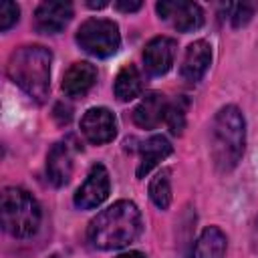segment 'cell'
I'll list each match as a JSON object with an SVG mask.
<instances>
[{
	"label": "cell",
	"mask_w": 258,
	"mask_h": 258,
	"mask_svg": "<svg viewBox=\"0 0 258 258\" xmlns=\"http://www.w3.org/2000/svg\"><path fill=\"white\" fill-rule=\"evenodd\" d=\"M141 234V214L133 202L121 200L99 212L87 230L89 242L99 250H117Z\"/></svg>",
	"instance_id": "1"
},
{
	"label": "cell",
	"mask_w": 258,
	"mask_h": 258,
	"mask_svg": "<svg viewBox=\"0 0 258 258\" xmlns=\"http://www.w3.org/2000/svg\"><path fill=\"white\" fill-rule=\"evenodd\" d=\"M50 258H60V256H50Z\"/></svg>",
	"instance_id": "27"
},
{
	"label": "cell",
	"mask_w": 258,
	"mask_h": 258,
	"mask_svg": "<svg viewBox=\"0 0 258 258\" xmlns=\"http://www.w3.org/2000/svg\"><path fill=\"white\" fill-rule=\"evenodd\" d=\"M117 258H145L141 252H125V254H119Z\"/></svg>",
	"instance_id": "24"
},
{
	"label": "cell",
	"mask_w": 258,
	"mask_h": 258,
	"mask_svg": "<svg viewBox=\"0 0 258 258\" xmlns=\"http://www.w3.org/2000/svg\"><path fill=\"white\" fill-rule=\"evenodd\" d=\"M109 189H111V181H109V173L105 165L95 163L87 179L75 194V206L81 210H93L109 198Z\"/></svg>",
	"instance_id": "7"
},
{
	"label": "cell",
	"mask_w": 258,
	"mask_h": 258,
	"mask_svg": "<svg viewBox=\"0 0 258 258\" xmlns=\"http://www.w3.org/2000/svg\"><path fill=\"white\" fill-rule=\"evenodd\" d=\"M95 81H97V69L91 62L81 60V62H73L64 71L60 87L69 97H83L91 91Z\"/></svg>",
	"instance_id": "13"
},
{
	"label": "cell",
	"mask_w": 258,
	"mask_h": 258,
	"mask_svg": "<svg viewBox=\"0 0 258 258\" xmlns=\"http://www.w3.org/2000/svg\"><path fill=\"white\" fill-rule=\"evenodd\" d=\"M159 18L167 20L179 32L198 30L204 24V12L200 4L187 0H161L155 6Z\"/></svg>",
	"instance_id": "6"
},
{
	"label": "cell",
	"mask_w": 258,
	"mask_h": 258,
	"mask_svg": "<svg viewBox=\"0 0 258 258\" xmlns=\"http://www.w3.org/2000/svg\"><path fill=\"white\" fill-rule=\"evenodd\" d=\"M115 8L121 10V12H135V10L141 8V2L139 0H133V2H129V0H117L115 2Z\"/></svg>",
	"instance_id": "23"
},
{
	"label": "cell",
	"mask_w": 258,
	"mask_h": 258,
	"mask_svg": "<svg viewBox=\"0 0 258 258\" xmlns=\"http://www.w3.org/2000/svg\"><path fill=\"white\" fill-rule=\"evenodd\" d=\"M226 246H228L226 234L220 228L210 226L200 234V238L194 246V256L191 258H224L226 256Z\"/></svg>",
	"instance_id": "16"
},
{
	"label": "cell",
	"mask_w": 258,
	"mask_h": 258,
	"mask_svg": "<svg viewBox=\"0 0 258 258\" xmlns=\"http://www.w3.org/2000/svg\"><path fill=\"white\" fill-rule=\"evenodd\" d=\"M113 91H115V97L119 101H131V99H135V97L141 95V91H143V79H141V73L137 71L135 64H125L117 73Z\"/></svg>",
	"instance_id": "17"
},
{
	"label": "cell",
	"mask_w": 258,
	"mask_h": 258,
	"mask_svg": "<svg viewBox=\"0 0 258 258\" xmlns=\"http://www.w3.org/2000/svg\"><path fill=\"white\" fill-rule=\"evenodd\" d=\"M52 54L40 44L16 48L8 58V77L34 101L44 103L50 91Z\"/></svg>",
	"instance_id": "2"
},
{
	"label": "cell",
	"mask_w": 258,
	"mask_h": 258,
	"mask_svg": "<svg viewBox=\"0 0 258 258\" xmlns=\"http://www.w3.org/2000/svg\"><path fill=\"white\" fill-rule=\"evenodd\" d=\"M18 14H20V8L10 2V0H4L0 4V30H8L12 28L16 22H18Z\"/></svg>",
	"instance_id": "21"
},
{
	"label": "cell",
	"mask_w": 258,
	"mask_h": 258,
	"mask_svg": "<svg viewBox=\"0 0 258 258\" xmlns=\"http://www.w3.org/2000/svg\"><path fill=\"white\" fill-rule=\"evenodd\" d=\"M2 226L14 238H30L40 226V206L22 187H4Z\"/></svg>",
	"instance_id": "4"
},
{
	"label": "cell",
	"mask_w": 258,
	"mask_h": 258,
	"mask_svg": "<svg viewBox=\"0 0 258 258\" xmlns=\"http://www.w3.org/2000/svg\"><path fill=\"white\" fill-rule=\"evenodd\" d=\"M71 117H73V109H71L69 105H64V103H58V105L54 107V119L58 121V125H64V123H69V121H71Z\"/></svg>",
	"instance_id": "22"
},
{
	"label": "cell",
	"mask_w": 258,
	"mask_h": 258,
	"mask_svg": "<svg viewBox=\"0 0 258 258\" xmlns=\"http://www.w3.org/2000/svg\"><path fill=\"white\" fill-rule=\"evenodd\" d=\"M165 111H167L165 97L157 91H151L133 109V121L141 129H155L161 123V119H165Z\"/></svg>",
	"instance_id": "14"
},
{
	"label": "cell",
	"mask_w": 258,
	"mask_h": 258,
	"mask_svg": "<svg viewBox=\"0 0 258 258\" xmlns=\"http://www.w3.org/2000/svg\"><path fill=\"white\" fill-rule=\"evenodd\" d=\"M256 234H258V220H256Z\"/></svg>",
	"instance_id": "26"
},
{
	"label": "cell",
	"mask_w": 258,
	"mask_h": 258,
	"mask_svg": "<svg viewBox=\"0 0 258 258\" xmlns=\"http://www.w3.org/2000/svg\"><path fill=\"white\" fill-rule=\"evenodd\" d=\"M185 111H187V101L183 97H177L175 101L167 103L165 111V123L173 135H181L185 127Z\"/></svg>",
	"instance_id": "19"
},
{
	"label": "cell",
	"mask_w": 258,
	"mask_h": 258,
	"mask_svg": "<svg viewBox=\"0 0 258 258\" xmlns=\"http://www.w3.org/2000/svg\"><path fill=\"white\" fill-rule=\"evenodd\" d=\"M171 171L161 169L151 181H149V198L159 210H167L171 204V181H169Z\"/></svg>",
	"instance_id": "18"
},
{
	"label": "cell",
	"mask_w": 258,
	"mask_h": 258,
	"mask_svg": "<svg viewBox=\"0 0 258 258\" xmlns=\"http://www.w3.org/2000/svg\"><path fill=\"white\" fill-rule=\"evenodd\" d=\"M107 4H109V2H105V0H101V2H93V0H91V2H87V6H89V8H105Z\"/></svg>",
	"instance_id": "25"
},
{
	"label": "cell",
	"mask_w": 258,
	"mask_h": 258,
	"mask_svg": "<svg viewBox=\"0 0 258 258\" xmlns=\"http://www.w3.org/2000/svg\"><path fill=\"white\" fill-rule=\"evenodd\" d=\"M79 46L93 56H111L121 46L119 26L107 18H89L77 30Z\"/></svg>",
	"instance_id": "5"
},
{
	"label": "cell",
	"mask_w": 258,
	"mask_h": 258,
	"mask_svg": "<svg viewBox=\"0 0 258 258\" xmlns=\"http://www.w3.org/2000/svg\"><path fill=\"white\" fill-rule=\"evenodd\" d=\"M46 173L52 185L62 187L73 175V149L67 141H58L50 147L46 155Z\"/></svg>",
	"instance_id": "12"
},
{
	"label": "cell",
	"mask_w": 258,
	"mask_h": 258,
	"mask_svg": "<svg viewBox=\"0 0 258 258\" xmlns=\"http://www.w3.org/2000/svg\"><path fill=\"white\" fill-rule=\"evenodd\" d=\"M212 62V46L208 40H196L187 46L183 62H181V77L183 81L196 85L206 75L208 67Z\"/></svg>",
	"instance_id": "11"
},
{
	"label": "cell",
	"mask_w": 258,
	"mask_h": 258,
	"mask_svg": "<svg viewBox=\"0 0 258 258\" xmlns=\"http://www.w3.org/2000/svg\"><path fill=\"white\" fill-rule=\"evenodd\" d=\"M173 147L171 143L161 137V135H153L149 137L143 145H141V155H139V165H137V177H145L159 161H163L167 155H171Z\"/></svg>",
	"instance_id": "15"
},
{
	"label": "cell",
	"mask_w": 258,
	"mask_h": 258,
	"mask_svg": "<svg viewBox=\"0 0 258 258\" xmlns=\"http://www.w3.org/2000/svg\"><path fill=\"white\" fill-rule=\"evenodd\" d=\"M73 18L71 2H42L34 12V24L40 32H60Z\"/></svg>",
	"instance_id": "10"
},
{
	"label": "cell",
	"mask_w": 258,
	"mask_h": 258,
	"mask_svg": "<svg viewBox=\"0 0 258 258\" xmlns=\"http://www.w3.org/2000/svg\"><path fill=\"white\" fill-rule=\"evenodd\" d=\"M254 4H248V2H236V4H226V10H228V16L232 20V24L236 28L244 26L250 22L252 14H254Z\"/></svg>",
	"instance_id": "20"
},
{
	"label": "cell",
	"mask_w": 258,
	"mask_h": 258,
	"mask_svg": "<svg viewBox=\"0 0 258 258\" xmlns=\"http://www.w3.org/2000/svg\"><path fill=\"white\" fill-rule=\"evenodd\" d=\"M175 48H177V44L169 36H155V38H151L145 44V48H143V62H145L147 73L153 75V77L165 75L171 69V64H173Z\"/></svg>",
	"instance_id": "9"
},
{
	"label": "cell",
	"mask_w": 258,
	"mask_h": 258,
	"mask_svg": "<svg viewBox=\"0 0 258 258\" xmlns=\"http://www.w3.org/2000/svg\"><path fill=\"white\" fill-rule=\"evenodd\" d=\"M81 131L87 141L95 145H103L115 139L117 135V121L115 115L107 107H93L81 119Z\"/></svg>",
	"instance_id": "8"
},
{
	"label": "cell",
	"mask_w": 258,
	"mask_h": 258,
	"mask_svg": "<svg viewBox=\"0 0 258 258\" xmlns=\"http://www.w3.org/2000/svg\"><path fill=\"white\" fill-rule=\"evenodd\" d=\"M246 143V121L236 105L222 107L212 123V159L220 173L232 171L242 159Z\"/></svg>",
	"instance_id": "3"
}]
</instances>
